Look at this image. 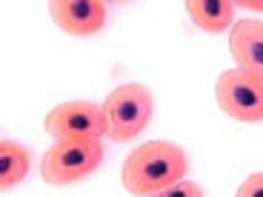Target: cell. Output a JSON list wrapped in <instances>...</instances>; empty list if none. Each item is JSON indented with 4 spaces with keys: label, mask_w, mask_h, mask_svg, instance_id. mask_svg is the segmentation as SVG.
Wrapping results in <instances>:
<instances>
[{
    "label": "cell",
    "mask_w": 263,
    "mask_h": 197,
    "mask_svg": "<svg viewBox=\"0 0 263 197\" xmlns=\"http://www.w3.org/2000/svg\"><path fill=\"white\" fill-rule=\"evenodd\" d=\"M189 154L172 140H146L123 160V189L132 197H152L169 186L186 180Z\"/></svg>",
    "instance_id": "1"
},
{
    "label": "cell",
    "mask_w": 263,
    "mask_h": 197,
    "mask_svg": "<svg viewBox=\"0 0 263 197\" xmlns=\"http://www.w3.org/2000/svg\"><path fill=\"white\" fill-rule=\"evenodd\" d=\"M103 140H54L40 160V178L49 186H72L103 163Z\"/></svg>",
    "instance_id": "2"
},
{
    "label": "cell",
    "mask_w": 263,
    "mask_h": 197,
    "mask_svg": "<svg viewBox=\"0 0 263 197\" xmlns=\"http://www.w3.org/2000/svg\"><path fill=\"white\" fill-rule=\"evenodd\" d=\"M109 117V137L118 143H129L143 134L155 114V97L146 83H120L103 100Z\"/></svg>",
    "instance_id": "3"
},
{
    "label": "cell",
    "mask_w": 263,
    "mask_h": 197,
    "mask_svg": "<svg viewBox=\"0 0 263 197\" xmlns=\"http://www.w3.org/2000/svg\"><path fill=\"white\" fill-rule=\"evenodd\" d=\"M43 126L54 140H103L109 137V117L103 103L92 100H66L52 106Z\"/></svg>",
    "instance_id": "4"
},
{
    "label": "cell",
    "mask_w": 263,
    "mask_h": 197,
    "mask_svg": "<svg viewBox=\"0 0 263 197\" xmlns=\"http://www.w3.org/2000/svg\"><path fill=\"white\" fill-rule=\"evenodd\" d=\"M215 100L237 123H263V80L243 69H226L215 83Z\"/></svg>",
    "instance_id": "5"
},
{
    "label": "cell",
    "mask_w": 263,
    "mask_h": 197,
    "mask_svg": "<svg viewBox=\"0 0 263 197\" xmlns=\"http://www.w3.org/2000/svg\"><path fill=\"white\" fill-rule=\"evenodd\" d=\"M49 17L72 37H92L106 29L109 6L100 0H54L49 3Z\"/></svg>",
    "instance_id": "6"
},
{
    "label": "cell",
    "mask_w": 263,
    "mask_h": 197,
    "mask_svg": "<svg viewBox=\"0 0 263 197\" xmlns=\"http://www.w3.org/2000/svg\"><path fill=\"white\" fill-rule=\"evenodd\" d=\"M229 54L235 69L255 74L263 80V20L260 17H237L229 32Z\"/></svg>",
    "instance_id": "7"
},
{
    "label": "cell",
    "mask_w": 263,
    "mask_h": 197,
    "mask_svg": "<svg viewBox=\"0 0 263 197\" xmlns=\"http://www.w3.org/2000/svg\"><path fill=\"white\" fill-rule=\"evenodd\" d=\"M186 14L206 34L232 32V26L237 23L235 0H192V3H186Z\"/></svg>",
    "instance_id": "8"
},
{
    "label": "cell",
    "mask_w": 263,
    "mask_h": 197,
    "mask_svg": "<svg viewBox=\"0 0 263 197\" xmlns=\"http://www.w3.org/2000/svg\"><path fill=\"white\" fill-rule=\"evenodd\" d=\"M32 171V149H26L17 140L0 143V189L12 191L17 189Z\"/></svg>",
    "instance_id": "9"
},
{
    "label": "cell",
    "mask_w": 263,
    "mask_h": 197,
    "mask_svg": "<svg viewBox=\"0 0 263 197\" xmlns=\"http://www.w3.org/2000/svg\"><path fill=\"white\" fill-rule=\"evenodd\" d=\"M152 197H206L203 194V186L195 183V180H180V183L169 186V189L158 191V194H152Z\"/></svg>",
    "instance_id": "10"
},
{
    "label": "cell",
    "mask_w": 263,
    "mask_h": 197,
    "mask_svg": "<svg viewBox=\"0 0 263 197\" xmlns=\"http://www.w3.org/2000/svg\"><path fill=\"white\" fill-rule=\"evenodd\" d=\"M235 197H263V171H255L237 186Z\"/></svg>",
    "instance_id": "11"
},
{
    "label": "cell",
    "mask_w": 263,
    "mask_h": 197,
    "mask_svg": "<svg viewBox=\"0 0 263 197\" xmlns=\"http://www.w3.org/2000/svg\"><path fill=\"white\" fill-rule=\"evenodd\" d=\"M235 6L249 12V17H260L263 14V0H235Z\"/></svg>",
    "instance_id": "12"
}]
</instances>
